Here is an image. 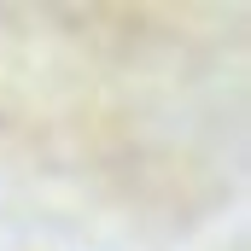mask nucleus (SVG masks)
<instances>
[]
</instances>
